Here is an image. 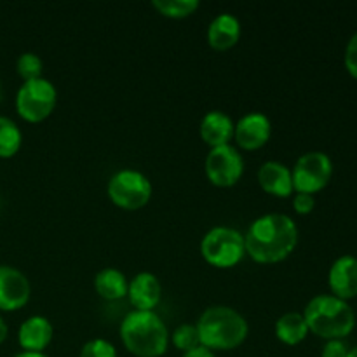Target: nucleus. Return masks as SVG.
<instances>
[{
    "label": "nucleus",
    "instance_id": "nucleus-1",
    "mask_svg": "<svg viewBox=\"0 0 357 357\" xmlns=\"http://www.w3.org/2000/svg\"><path fill=\"white\" fill-rule=\"evenodd\" d=\"M246 255L260 265L284 261L298 246V227L284 213L258 216L244 234Z\"/></svg>",
    "mask_w": 357,
    "mask_h": 357
},
{
    "label": "nucleus",
    "instance_id": "nucleus-2",
    "mask_svg": "<svg viewBox=\"0 0 357 357\" xmlns=\"http://www.w3.org/2000/svg\"><path fill=\"white\" fill-rule=\"evenodd\" d=\"M122 345L136 357H162L169 347V330L155 310H131L119 328Z\"/></svg>",
    "mask_w": 357,
    "mask_h": 357
},
{
    "label": "nucleus",
    "instance_id": "nucleus-3",
    "mask_svg": "<svg viewBox=\"0 0 357 357\" xmlns=\"http://www.w3.org/2000/svg\"><path fill=\"white\" fill-rule=\"evenodd\" d=\"M201 345L209 351H234L246 342L250 324L246 317L229 305L208 307L195 323Z\"/></svg>",
    "mask_w": 357,
    "mask_h": 357
},
{
    "label": "nucleus",
    "instance_id": "nucleus-4",
    "mask_svg": "<svg viewBox=\"0 0 357 357\" xmlns=\"http://www.w3.org/2000/svg\"><path fill=\"white\" fill-rule=\"evenodd\" d=\"M310 333L323 340H345L356 328V314L349 302L331 293L316 295L303 309Z\"/></svg>",
    "mask_w": 357,
    "mask_h": 357
},
{
    "label": "nucleus",
    "instance_id": "nucleus-5",
    "mask_svg": "<svg viewBox=\"0 0 357 357\" xmlns=\"http://www.w3.org/2000/svg\"><path fill=\"white\" fill-rule=\"evenodd\" d=\"M201 257L215 268H232L246 257L244 234L229 225L209 229L201 239Z\"/></svg>",
    "mask_w": 357,
    "mask_h": 357
},
{
    "label": "nucleus",
    "instance_id": "nucleus-6",
    "mask_svg": "<svg viewBox=\"0 0 357 357\" xmlns=\"http://www.w3.org/2000/svg\"><path fill=\"white\" fill-rule=\"evenodd\" d=\"M107 194L117 208L124 211H138L150 202L153 187L150 178L142 171L126 167L112 174L107 183Z\"/></svg>",
    "mask_w": 357,
    "mask_h": 357
},
{
    "label": "nucleus",
    "instance_id": "nucleus-7",
    "mask_svg": "<svg viewBox=\"0 0 357 357\" xmlns=\"http://www.w3.org/2000/svg\"><path fill=\"white\" fill-rule=\"evenodd\" d=\"M58 91L51 80L35 79L23 82L16 93V112L23 121L37 124L54 112Z\"/></svg>",
    "mask_w": 357,
    "mask_h": 357
},
{
    "label": "nucleus",
    "instance_id": "nucleus-8",
    "mask_svg": "<svg viewBox=\"0 0 357 357\" xmlns=\"http://www.w3.org/2000/svg\"><path fill=\"white\" fill-rule=\"evenodd\" d=\"M295 194L316 195L328 187L333 176V162L330 155L319 150L302 153L291 167Z\"/></svg>",
    "mask_w": 357,
    "mask_h": 357
},
{
    "label": "nucleus",
    "instance_id": "nucleus-9",
    "mask_svg": "<svg viewBox=\"0 0 357 357\" xmlns=\"http://www.w3.org/2000/svg\"><path fill=\"white\" fill-rule=\"evenodd\" d=\"M204 171L208 180L215 187H234L244 174L243 153L232 143L209 149V153L206 155L204 160Z\"/></svg>",
    "mask_w": 357,
    "mask_h": 357
},
{
    "label": "nucleus",
    "instance_id": "nucleus-10",
    "mask_svg": "<svg viewBox=\"0 0 357 357\" xmlns=\"http://www.w3.org/2000/svg\"><path fill=\"white\" fill-rule=\"evenodd\" d=\"M31 296V284L16 267L0 265V312H16L23 309Z\"/></svg>",
    "mask_w": 357,
    "mask_h": 357
},
{
    "label": "nucleus",
    "instance_id": "nucleus-11",
    "mask_svg": "<svg viewBox=\"0 0 357 357\" xmlns=\"http://www.w3.org/2000/svg\"><path fill=\"white\" fill-rule=\"evenodd\" d=\"M272 136V122L264 112H250L236 122L234 142L239 149L255 152L268 143Z\"/></svg>",
    "mask_w": 357,
    "mask_h": 357
},
{
    "label": "nucleus",
    "instance_id": "nucleus-12",
    "mask_svg": "<svg viewBox=\"0 0 357 357\" xmlns=\"http://www.w3.org/2000/svg\"><path fill=\"white\" fill-rule=\"evenodd\" d=\"M328 286L331 295L337 298L349 300L357 296V258L352 255H344L331 264L328 272Z\"/></svg>",
    "mask_w": 357,
    "mask_h": 357
},
{
    "label": "nucleus",
    "instance_id": "nucleus-13",
    "mask_svg": "<svg viewBox=\"0 0 357 357\" xmlns=\"http://www.w3.org/2000/svg\"><path fill=\"white\" fill-rule=\"evenodd\" d=\"M128 298L135 310H155L162 300V284L152 272H139L129 281Z\"/></svg>",
    "mask_w": 357,
    "mask_h": 357
},
{
    "label": "nucleus",
    "instance_id": "nucleus-14",
    "mask_svg": "<svg viewBox=\"0 0 357 357\" xmlns=\"http://www.w3.org/2000/svg\"><path fill=\"white\" fill-rule=\"evenodd\" d=\"M257 180L261 190L274 197L286 199L295 194L291 169L279 160H267L257 171Z\"/></svg>",
    "mask_w": 357,
    "mask_h": 357
},
{
    "label": "nucleus",
    "instance_id": "nucleus-15",
    "mask_svg": "<svg viewBox=\"0 0 357 357\" xmlns=\"http://www.w3.org/2000/svg\"><path fill=\"white\" fill-rule=\"evenodd\" d=\"M54 337L52 323L45 316H30L17 330V344L24 352H44Z\"/></svg>",
    "mask_w": 357,
    "mask_h": 357
},
{
    "label": "nucleus",
    "instance_id": "nucleus-16",
    "mask_svg": "<svg viewBox=\"0 0 357 357\" xmlns=\"http://www.w3.org/2000/svg\"><path fill=\"white\" fill-rule=\"evenodd\" d=\"M234 128H236V122L229 114L222 110H211L201 119L199 135L209 149H216V146L232 143Z\"/></svg>",
    "mask_w": 357,
    "mask_h": 357
},
{
    "label": "nucleus",
    "instance_id": "nucleus-17",
    "mask_svg": "<svg viewBox=\"0 0 357 357\" xmlns=\"http://www.w3.org/2000/svg\"><path fill=\"white\" fill-rule=\"evenodd\" d=\"M206 37L215 51H229L241 38V21L230 13L218 14L209 23Z\"/></svg>",
    "mask_w": 357,
    "mask_h": 357
},
{
    "label": "nucleus",
    "instance_id": "nucleus-18",
    "mask_svg": "<svg viewBox=\"0 0 357 357\" xmlns=\"http://www.w3.org/2000/svg\"><path fill=\"white\" fill-rule=\"evenodd\" d=\"M128 278L119 268H101L94 275V289H96V293L101 298L108 300V302H115V300H122L124 296H128Z\"/></svg>",
    "mask_w": 357,
    "mask_h": 357
},
{
    "label": "nucleus",
    "instance_id": "nucleus-19",
    "mask_svg": "<svg viewBox=\"0 0 357 357\" xmlns=\"http://www.w3.org/2000/svg\"><path fill=\"white\" fill-rule=\"evenodd\" d=\"M275 338L281 344L295 347L300 345L307 337H309V326L305 323V317L302 312H286L275 321Z\"/></svg>",
    "mask_w": 357,
    "mask_h": 357
},
{
    "label": "nucleus",
    "instance_id": "nucleus-20",
    "mask_svg": "<svg viewBox=\"0 0 357 357\" xmlns=\"http://www.w3.org/2000/svg\"><path fill=\"white\" fill-rule=\"evenodd\" d=\"M23 145V132L13 119L0 115V159H10Z\"/></svg>",
    "mask_w": 357,
    "mask_h": 357
},
{
    "label": "nucleus",
    "instance_id": "nucleus-21",
    "mask_svg": "<svg viewBox=\"0 0 357 357\" xmlns=\"http://www.w3.org/2000/svg\"><path fill=\"white\" fill-rule=\"evenodd\" d=\"M152 6L159 10L162 16L171 20H183L192 16L201 7L199 0H153Z\"/></svg>",
    "mask_w": 357,
    "mask_h": 357
},
{
    "label": "nucleus",
    "instance_id": "nucleus-22",
    "mask_svg": "<svg viewBox=\"0 0 357 357\" xmlns=\"http://www.w3.org/2000/svg\"><path fill=\"white\" fill-rule=\"evenodd\" d=\"M169 344L174 345L180 352H188L192 349L201 345V338H199L197 326L192 323H183L178 328H174L173 333H169Z\"/></svg>",
    "mask_w": 357,
    "mask_h": 357
},
{
    "label": "nucleus",
    "instance_id": "nucleus-23",
    "mask_svg": "<svg viewBox=\"0 0 357 357\" xmlns=\"http://www.w3.org/2000/svg\"><path fill=\"white\" fill-rule=\"evenodd\" d=\"M42 70H44V61L38 54L35 52H23L20 54L16 61V72L17 75L23 79V82H28V80L40 79Z\"/></svg>",
    "mask_w": 357,
    "mask_h": 357
},
{
    "label": "nucleus",
    "instance_id": "nucleus-24",
    "mask_svg": "<svg viewBox=\"0 0 357 357\" xmlns=\"http://www.w3.org/2000/svg\"><path fill=\"white\" fill-rule=\"evenodd\" d=\"M79 357H117V349L105 338H93L84 344Z\"/></svg>",
    "mask_w": 357,
    "mask_h": 357
},
{
    "label": "nucleus",
    "instance_id": "nucleus-25",
    "mask_svg": "<svg viewBox=\"0 0 357 357\" xmlns=\"http://www.w3.org/2000/svg\"><path fill=\"white\" fill-rule=\"evenodd\" d=\"M344 63H345V70L349 72V75L352 79L357 80V31L349 38L347 47H345V54H344Z\"/></svg>",
    "mask_w": 357,
    "mask_h": 357
},
{
    "label": "nucleus",
    "instance_id": "nucleus-26",
    "mask_svg": "<svg viewBox=\"0 0 357 357\" xmlns=\"http://www.w3.org/2000/svg\"><path fill=\"white\" fill-rule=\"evenodd\" d=\"M314 208H316V197L310 194H293V209H295V213H298V215L305 216V215H310V213L314 211Z\"/></svg>",
    "mask_w": 357,
    "mask_h": 357
},
{
    "label": "nucleus",
    "instance_id": "nucleus-27",
    "mask_svg": "<svg viewBox=\"0 0 357 357\" xmlns=\"http://www.w3.org/2000/svg\"><path fill=\"white\" fill-rule=\"evenodd\" d=\"M349 345L345 340H328L324 344L321 357H347L349 356Z\"/></svg>",
    "mask_w": 357,
    "mask_h": 357
},
{
    "label": "nucleus",
    "instance_id": "nucleus-28",
    "mask_svg": "<svg viewBox=\"0 0 357 357\" xmlns=\"http://www.w3.org/2000/svg\"><path fill=\"white\" fill-rule=\"evenodd\" d=\"M181 357H216V356H215V352L209 351V349H206L204 345H199V347L192 349V351L183 352V356Z\"/></svg>",
    "mask_w": 357,
    "mask_h": 357
},
{
    "label": "nucleus",
    "instance_id": "nucleus-29",
    "mask_svg": "<svg viewBox=\"0 0 357 357\" xmlns=\"http://www.w3.org/2000/svg\"><path fill=\"white\" fill-rule=\"evenodd\" d=\"M7 335H9V328H7L6 321H3V317L0 316V345L3 344V342L7 340Z\"/></svg>",
    "mask_w": 357,
    "mask_h": 357
},
{
    "label": "nucleus",
    "instance_id": "nucleus-30",
    "mask_svg": "<svg viewBox=\"0 0 357 357\" xmlns=\"http://www.w3.org/2000/svg\"><path fill=\"white\" fill-rule=\"evenodd\" d=\"M14 357H49L47 354H44V352H20V354H16Z\"/></svg>",
    "mask_w": 357,
    "mask_h": 357
},
{
    "label": "nucleus",
    "instance_id": "nucleus-31",
    "mask_svg": "<svg viewBox=\"0 0 357 357\" xmlns=\"http://www.w3.org/2000/svg\"><path fill=\"white\" fill-rule=\"evenodd\" d=\"M347 357H357V345H356V347H352L351 351H349Z\"/></svg>",
    "mask_w": 357,
    "mask_h": 357
},
{
    "label": "nucleus",
    "instance_id": "nucleus-32",
    "mask_svg": "<svg viewBox=\"0 0 357 357\" xmlns=\"http://www.w3.org/2000/svg\"><path fill=\"white\" fill-rule=\"evenodd\" d=\"M3 98V87H2V80H0V101H2Z\"/></svg>",
    "mask_w": 357,
    "mask_h": 357
}]
</instances>
